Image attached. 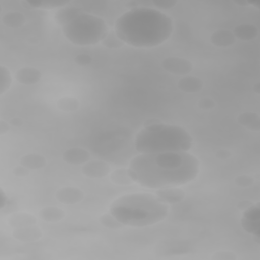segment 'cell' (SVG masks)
Returning a JSON list of instances; mask_svg holds the SVG:
<instances>
[{"instance_id":"6da1fadb","label":"cell","mask_w":260,"mask_h":260,"mask_svg":"<svg viewBox=\"0 0 260 260\" xmlns=\"http://www.w3.org/2000/svg\"><path fill=\"white\" fill-rule=\"evenodd\" d=\"M128 170L134 183L159 189L179 187L194 181L199 174L200 162L188 151L139 153L130 160Z\"/></svg>"},{"instance_id":"7a4b0ae2","label":"cell","mask_w":260,"mask_h":260,"mask_svg":"<svg viewBox=\"0 0 260 260\" xmlns=\"http://www.w3.org/2000/svg\"><path fill=\"white\" fill-rule=\"evenodd\" d=\"M173 29L169 15L148 6L129 9L114 24V31L124 44L135 48L157 47L171 37Z\"/></svg>"},{"instance_id":"3957f363","label":"cell","mask_w":260,"mask_h":260,"mask_svg":"<svg viewBox=\"0 0 260 260\" xmlns=\"http://www.w3.org/2000/svg\"><path fill=\"white\" fill-rule=\"evenodd\" d=\"M110 213L124 226L144 228L165 220L169 204L155 194L131 193L115 199L110 205Z\"/></svg>"},{"instance_id":"277c9868","label":"cell","mask_w":260,"mask_h":260,"mask_svg":"<svg viewBox=\"0 0 260 260\" xmlns=\"http://www.w3.org/2000/svg\"><path fill=\"white\" fill-rule=\"evenodd\" d=\"M192 145L193 138L185 128L161 121L144 126L134 140L135 149L146 154L188 151Z\"/></svg>"},{"instance_id":"5b68a950","label":"cell","mask_w":260,"mask_h":260,"mask_svg":"<svg viewBox=\"0 0 260 260\" xmlns=\"http://www.w3.org/2000/svg\"><path fill=\"white\" fill-rule=\"evenodd\" d=\"M63 35L77 46H91L103 41L109 32L106 21L93 14L83 12L62 27Z\"/></svg>"},{"instance_id":"8992f818","label":"cell","mask_w":260,"mask_h":260,"mask_svg":"<svg viewBox=\"0 0 260 260\" xmlns=\"http://www.w3.org/2000/svg\"><path fill=\"white\" fill-rule=\"evenodd\" d=\"M242 228L249 234L253 235L257 242L260 237V206L259 203H253L249 208L243 211L241 218Z\"/></svg>"},{"instance_id":"52a82bcc","label":"cell","mask_w":260,"mask_h":260,"mask_svg":"<svg viewBox=\"0 0 260 260\" xmlns=\"http://www.w3.org/2000/svg\"><path fill=\"white\" fill-rule=\"evenodd\" d=\"M161 67L167 72L174 75L185 76L193 70V64L183 57H167L161 61Z\"/></svg>"},{"instance_id":"ba28073f","label":"cell","mask_w":260,"mask_h":260,"mask_svg":"<svg viewBox=\"0 0 260 260\" xmlns=\"http://www.w3.org/2000/svg\"><path fill=\"white\" fill-rule=\"evenodd\" d=\"M110 166L103 160H88L81 167V173L90 179H101L111 172Z\"/></svg>"},{"instance_id":"9c48e42d","label":"cell","mask_w":260,"mask_h":260,"mask_svg":"<svg viewBox=\"0 0 260 260\" xmlns=\"http://www.w3.org/2000/svg\"><path fill=\"white\" fill-rule=\"evenodd\" d=\"M55 197L63 204H76L83 200L84 192L77 187H62L56 191Z\"/></svg>"},{"instance_id":"30bf717a","label":"cell","mask_w":260,"mask_h":260,"mask_svg":"<svg viewBox=\"0 0 260 260\" xmlns=\"http://www.w3.org/2000/svg\"><path fill=\"white\" fill-rule=\"evenodd\" d=\"M161 201L167 204H176L185 198L186 194L182 188L179 187H165L155 190L154 193Z\"/></svg>"},{"instance_id":"8fae6325","label":"cell","mask_w":260,"mask_h":260,"mask_svg":"<svg viewBox=\"0 0 260 260\" xmlns=\"http://www.w3.org/2000/svg\"><path fill=\"white\" fill-rule=\"evenodd\" d=\"M62 158L68 165L81 166L89 160L90 153L84 148L72 147L64 151Z\"/></svg>"},{"instance_id":"7c38bea8","label":"cell","mask_w":260,"mask_h":260,"mask_svg":"<svg viewBox=\"0 0 260 260\" xmlns=\"http://www.w3.org/2000/svg\"><path fill=\"white\" fill-rule=\"evenodd\" d=\"M43 236V233L40 228L36 225H29V226H23V228H16L12 230V237L16 239L17 241L29 243L35 242L41 239Z\"/></svg>"},{"instance_id":"4fadbf2b","label":"cell","mask_w":260,"mask_h":260,"mask_svg":"<svg viewBox=\"0 0 260 260\" xmlns=\"http://www.w3.org/2000/svg\"><path fill=\"white\" fill-rule=\"evenodd\" d=\"M15 78L20 84L32 85L41 80L42 73L34 67H22L16 71Z\"/></svg>"},{"instance_id":"5bb4252c","label":"cell","mask_w":260,"mask_h":260,"mask_svg":"<svg viewBox=\"0 0 260 260\" xmlns=\"http://www.w3.org/2000/svg\"><path fill=\"white\" fill-rule=\"evenodd\" d=\"M82 13L83 11L80 8L73 6H64L56 11L54 18L55 21L63 27Z\"/></svg>"},{"instance_id":"9a60e30c","label":"cell","mask_w":260,"mask_h":260,"mask_svg":"<svg viewBox=\"0 0 260 260\" xmlns=\"http://www.w3.org/2000/svg\"><path fill=\"white\" fill-rule=\"evenodd\" d=\"M177 87L182 92L195 93L203 88V81L197 76L185 75L178 81Z\"/></svg>"},{"instance_id":"2e32d148","label":"cell","mask_w":260,"mask_h":260,"mask_svg":"<svg viewBox=\"0 0 260 260\" xmlns=\"http://www.w3.org/2000/svg\"><path fill=\"white\" fill-rule=\"evenodd\" d=\"M237 122L248 130L260 131V116L255 112H243L237 116Z\"/></svg>"},{"instance_id":"e0dca14e","label":"cell","mask_w":260,"mask_h":260,"mask_svg":"<svg viewBox=\"0 0 260 260\" xmlns=\"http://www.w3.org/2000/svg\"><path fill=\"white\" fill-rule=\"evenodd\" d=\"M210 42L216 47L226 48L235 44L236 38L233 31L229 29H217L211 34Z\"/></svg>"},{"instance_id":"ac0fdd59","label":"cell","mask_w":260,"mask_h":260,"mask_svg":"<svg viewBox=\"0 0 260 260\" xmlns=\"http://www.w3.org/2000/svg\"><path fill=\"white\" fill-rule=\"evenodd\" d=\"M8 224L13 229L36 225L37 218L27 212H15L8 217Z\"/></svg>"},{"instance_id":"d6986e66","label":"cell","mask_w":260,"mask_h":260,"mask_svg":"<svg viewBox=\"0 0 260 260\" xmlns=\"http://www.w3.org/2000/svg\"><path fill=\"white\" fill-rule=\"evenodd\" d=\"M258 32V27L250 23L239 24L233 30L235 38L241 41H252L257 38Z\"/></svg>"},{"instance_id":"ffe728a7","label":"cell","mask_w":260,"mask_h":260,"mask_svg":"<svg viewBox=\"0 0 260 260\" xmlns=\"http://www.w3.org/2000/svg\"><path fill=\"white\" fill-rule=\"evenodd\" d=\"M20 165L24 166L30 171L41 170L46 167L47 159L44 155L39 153H27L20 157Z\"/></svg>"},{"instance_id":"44dd1931","label":"cell","mask_w":260,"mask_h":260,"mask_svg":"<svg viewBox=\"0 0 260 260\" xmlns=\"http://www.w3.org/2000/svg\"><path fill=\"white\" fill-rule=\"evenodd\" d=\"M65 212L63 209L56 206H47L41 209L40 217L46 222H57L64 218Z\"/></svg>"},{"instance_id":"7402d4cb","label":"cell","mask_w":260,"mask_h":260,"mask_svg":"<svg viewBox=\"0 0 260 260\" xmlns=\"http://www.w3.org/2000/svg\"><path fill=\"white\" fill-rule=\"evenodd\" d=\"M2 22L9 28H18L24 25L25 16L18 11H9L2 16Z\"/></svg>"},{"instance_id":"603a6c76","label":"cell","mask_w":260,"mask_h":260,"mask_svg":"<svg viewBox=\"0 0 260 260\" xmlns=\"http://www.w3.org/2000/svg\"><path fill=\"white\" fill-rule=\"evenodd\" d=\"M110 180L112 183L120 186H127L134 183V181L132 180L129 174V170L125 168H118L113 172H111Z\"/></svg>"},{"instance_id":"cb8c5ba5","label":"cell","mask_w":260,"mask_h":260,"mask_svg":"<svg viewBox=\"0 0 260 260\" xmlns=\"http://www.w3.org/2000/svg\"><path fill=\"white\" fill-rule=\"evenodd\" d=\"M68 1H40V2H34V1H22L21 4L29 9L31 8H44V9H52V8H61L68 4Z\"/></svg>"},{"instance_id":"d4e9b609","label":"cell","mask_w":260,"mask_h":260,"mask_svg":"<svg viewBox=\"0 0 260 260\" xmlns=\"http://www.w3.org/2000/svg\"><path fill=\"white\" fill-rule=\"evenodd\" d=\"M80 102L74 96H63L57 101V108L63 112H74L79 109Z\"/></svg>"},{"instance_id":"484cf974","label":"cell","mask_w":260,"mask_h":260,"mask_svg":"<svg viewBox=\"0 0 260 260\" xmlns=\"http://www.w3.org/2000/svg\"><path fill=\"white\" fill-rule=\"evenodd\" d=\"M12 84V78H11V73L9 69L1 65L0 66V95H3L8 89L10 88Z\"/></svg>"},{"instance_id":"4316f807","label":"cell","mask_w":260,"mask_h":260,"mask_svg":"<svg viewBox=\"0 0 260 260\" xmlns=\"http://www.w3.org/2000/svg\"><path fill=\"white\" fill-rule=\"evenodd\" d=\"M101 43L108 49H120L124 45V42L117 36L114 30H109Z\"/></svg>"},{"instance_id":"83f0119b","label":"cell","mask_w":260,"mask_h":260,"mask_svg":"<svg viewBox=\"0 0 260 260\" xmlns=\"http://www.w3.org/2000/svg\"><path fill=\"white\" fill-rule=\"evenodd\" d=\"M99 222L106 229L109 230H118L123 228L124 225L115 217L113 216L111 213H105L102 214L99 217Z\"/></svg>"},{"instance_id":"f1b7e54d","label":"cell","mask_w":260,"mask_h":260,"mask_svg":"<svg viewBox=\"0 0 260 260\" xmlns=\"http://www.w3.org/2000/svg\"><path fill=\"white\" fill-rule=\"evenodd\" d=\"M235 184L242 188H248L254 184V178L249 175H239L235 178Z\"/></svg>"},{"instance_id":"f546056e","label":"cell","mask_w":260,"mask_h":260,"mask_svg":"<svg viewBox=\"0 0 260 260\" xmlns=\"http://www.w3.org/2000/svg\"><path fill=\"white\" fill-rule=\"evenodd\" d=\"M213 260H236L237 256L231 251H217L212 256Z\"/></svg>"},{"instance_id":"4dcf8cb0","label":"cell","mask_w":260,"mask_h":260,"mask_svg":"<svg viewBox=\"0 0 260 260\" xmlns=\"http://www.w3.org/2000/svg\"><path fill=\"white\" fill-rule=\"evenodd\" d=\"M151 4L156 7V9H170L177 5V1L175 0H155L152 1Z\"/></svg>"},{"instance_id":"1f68e13d","label":"cell","mask_w":260,"mask_h":260,"mask_svg":"<svg viewBox=\"0 0 260 260\" xmlns=\"http://www.w3.org/2000/svg\"><path fill=\"white\" fill-rule=\"evenodd\" d=\"M197 105L202 110H211V109H213L215 107V102H214L213 99L206 96V98L200 99L198 101Z\"/></svg>"},{"instance_id":"d6a6232c","label":"cell","mask_w":260,"mask_h":260,"mask_svg":"<svg viewBox=\"0 0 260 260\" xmlns=\"http://www.w3.org/2000/svg\"><path fill=\"white\" fill-rule=\"evenodd\" d=\"M92 61L91 56L87 54H78L74 57V62L80 66H86L89 65Z\"/></svg>"},{"instance_id":"836d02e7","label":"cell","mask_w":260,"mask_h":260,"mask_svg":"<svg viewBox=\"0 0 260 260\" xmlns=\"http://www.w3.org/2000/svg\"><path fill=\"white\" fill-rule=\"evenodd\" d=\"M29 172L30 170H28L27 168H25L24 166L22 165H19V166H16L13 168L12 170V173L14 176L16 177H20V178H23V177H26L29 175Z\"/></svg>"},{"instance_id":"e575fe53","label":"cell","mask_w":260,"mask_h":260,"mask_svg":"<svg viewBox=\"0 0 260 260\" xmlns=\"http://www.w3.org/2000/svg\"><path fill=\"white\" fill-rule=\"evenodd\" d=\"M215 156H216V158H218V159L225 160V159H228V158H230V157L232 156V153H231V151L228 150V149H219V150L216 151Z\"/></svg>"},{"instance_id":"d590c367","label":"cell","mask_w":260,"mask_h":260,"mask_svg":"<svg viewBox=\"0 0 260 260\" xmlns=\"http://www.w3.org/2000/svg\"><path fill=\"white\" fill-rule=\"evenodd\" d=\"M0 209L3 210L4 207L8 204V197L3 188H0Z\"/></svg>"},{"instance_id":"8d00e7d4","label":"cell","mask_w":260,"mask_h":260,"mask_svg":"<svg viewBox=\"0 0 260 260\" xmlns=\"http://www.w3.org/2000/svg\"><path fill=\"white\" fill-rule=\"evenodd\" d=\"M252 204H253V202L250 201V200H242V201H239V202L237 203L236 207H237L239 210L244 211V210H246L247 208H249Z\"/></svg>"},{"instance_id":"74e56055","label":"cell","mask_w":260,"mask_h":260,"mask_svg":"<svg viewBox=\"0 0 260 260\" xmlns=\"http://www.w3.org/2000/svg\"><path fill=\"white\" fill-rule=\"evenodd\" d=\"M9 130V124L8 122L4 121V120H0V135L3 136L4 134H6Z\"/></svg>"},{"instance_id":"f35d334b","label":"cell","mask_w":260,"mask_h":260,"mask_svg":"<svg viewBox=\"0 0 260 260\" xmlns=\"http://www.w3.org/2000/svg\"><path fill=\"white\" fill-rule=\"evenodd\" d=\"M9 123L11 124V125H13V126H16V127H19V126H22L23 125V123H24V121L20 118V117H14V118H12V119H10V121H9Z\"/></svg>"},{"instance_id":"ab89813d","label":"cell","mask_w":260,"mask_h":260,"mask_svg":"<svg viewBox=\"0 0 260 260\" xmlns=\"http://www.w3.org/2000/svg\"><path fill=\"white\" fill-rule=\"evenodd\" d=\"M252 90L256 93V94H260V83L259 82H257V83H255V84H253L252 85Z\"/></svg>"},{"instance_id":"60d3db41","label":"cell","mask_w":260,"mask_h":260,"mask_svg":"<svg viewBox=\"0 0 260 260\" xmlns=\"http://www.w3.org/2000/svg\"><path fill=\"white\" fill-rule=\"evenodd\" d=\"M235 4L241 5V6H247V5H249V2H237V1H235Z\"/></svg>"}]
</instances>
